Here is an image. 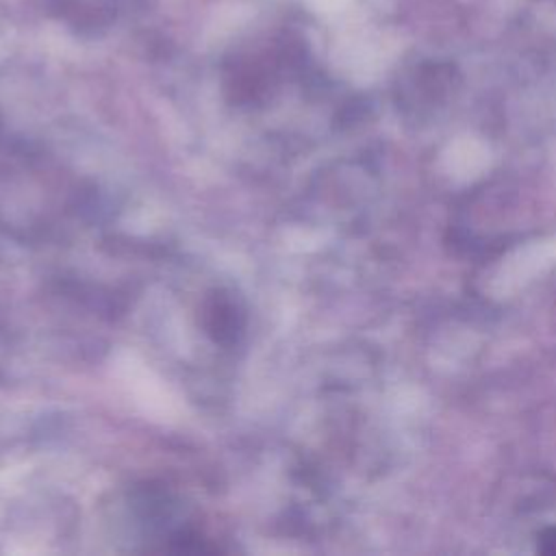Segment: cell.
Here are the masks:
<instances>
[{
  "label": "cell",
  "mask_w": 556,
  "mask_h": 556,
  "mask_svg": "<svg viewBox=\"0 0 556 556\" xmlns=\"http://www.w3.org/2000/svg\"><path fill=\"white\" fill-rule=\"evenodd\" d=\"M536 549H539L541 554L556 556V526L545 528V530L536 536Z\"/></svg>",
  "instance_id": "6da1fadb"
}]
</instances>
